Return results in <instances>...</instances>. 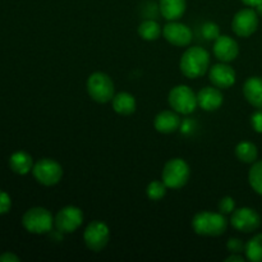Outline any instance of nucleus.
<instances>
[{"label": "nucleus", "mask_w": 262, "mask_h": 262, "mask_svg": "<svg viewBox=\"0 0 262 262\" xmlns=\"http://www.w3.org/2000/svg\"><path fill=\"white\" fill-rule=\"evenodd\" d=\"M251 125L255 129V132L262 133V109L256 110L252 115H251Z\"/></svg>", "instance_id": "nucleus-31"}, {"label": "nucleus", "mask_w": 262, "mask_h": 262, "mask_svg": "<svg viewBox=\"0 0 262 262\" xmlns=\"http://www.w3.org/2000/svg\"><path fill=\"white\" fill-rule=\"evenodd\" d=\"M22 225L28 233L46 234L53 230L54 216L45 207H32L23 215Z\"/></svg>", "instance_id": "nucleus-5"}, {"label": "nucleus", "mask_w": 262, "mask_h": 262, "mask_svg": "<svg viewBox=\"0 0 262 262\" xmlns=\"http://www.w3.org/2000/svg\"><path fill=\"white\" fill-rule=\"evenodd\" d=\"M228 220L222 212L200 211L192 219V229L202 237H219L227 232Z\"/></svg>", "instance_id": "nucleus-2"}, {"label": "nucleus", "mask_w": 262, "mask_h": 262, "mask_svg": "<svg viewBox=\"0 0 262 262\" xmlns=\"http://www.w3.org/2000/svg\"><path fill=\"white\" fill-rule=\"evenodd\" d=\"M32 174L40 184L45 187H53L61 181L63 168L54 159L43 158L36 161L32 168Z\"/></svg>", "instance_id": "nucleus-7"}, {"label": "nucleus", "mask_w": 262, "mask_h": 262, "mask_svg": "<svg viewBox=\"0 0 262 262\" xmlns=\"http://www.w3.org/2000/svg\"><path fill=\"white\" fill-rule=\"evenodd\" d=\"M112 106L117 114L127 117V115L133 114L136 112L137 102H136L135 96L129 92H119L113 97Z\"/></svg>", "instance_id": "nucleus-19"}, {"label": "nucleus", "mask_w": 262, "mask_h": 262, "mask_svg": "<svg viewBox=\"0 0 262 262\" xmlns=\"http://www.w3.org/2000/svg\"><path fill=\"white\" fill-rule=\"evenodd\" d=\"M82 223H83V212L77 206L63 207L54 217V227L63 234L76 232Z\"/></svg>", "instance_id": "nucleus-9"}, {"label": "nucleus", "mask_w": 262, "mask_h": 262, "mask_svg": "<svg viewBox=\"0 0 262 262\" xmlns=\"http://www.w3.org/2000/svg\"><path fill=\"white\" fill-rule=\"evenodd\" d=\"M227 248L230 253H242L246 250V243L239 238H230L227 243Z\"/></svg>", "instance_id": "nucleus-28"}, {"label": "nucleus", "mask_w": 262, "mask_h": 262, "mask_svg": "<svg viewBox=\"0 0 262 262\" xmlns=\"http://www.w3.org/2000/svg\"><path fill=\"white\" fill-rule=\"evenodd\" d=\"M235 71L228 63L220 61L219 64H215L210 68L209 78L212 86L217 87L220 90L229 89L235 82Z\"/></svg>", "instance_id": "nucleus-14"}, {"label": "nucleus", "mask_w": 262, "mask_h": 262, "mask_svg": "<svg viewBox=\"0 0 262 262\" xmlns=\"http://www.w3.org/2000/svg\"><path fill=\"white\" fill-rule=\"evenodd\" d=\"M12 207V200L9 194L4 191H0V215L7 214Z\"/></svg>", "instance_id": "nucleus-30"}, {"label": "nucleus", "mask_w": 262, "mask_h": 262, "mask_svg": "<svg viewBox=\"0 0 262 262\" xmlns=\"http://www.w3.org/2000/svg\"><path fill=\"white\" fill-rule=\"evenodd\" d=\"M33 165L35 164H33L32 156L26 151H17L9 159L10 169L19 176H26L30 171H32Z\"/></svg>", "instance_id": "nucleus-20"}, {"label": "nucleus", "mask_w": 262, "mask_h": 262, "mask_svg": "<svg viewBox=\"0 0 262 262\" xmlns=\"http://www.w3.org/2000/svg\"><path fill=\"white\" fill-rule=\"evenodd\" d=\"M230 225L241 233H252L260 228L261 216L255 209L241 207L232 212Z\"/></svg>", "instance_id": "nucleus-10"}, {"label": "nucleus", "mask_w": 262, "mask_h": 262, "mask_svg": "<svg viewBox=\"0 0 262 262\" xmlns=\"http://www.w3.org/2000/svg\"><path fill=\"white\" fill-rule=\"evenodd\" d=\"M201 32L206 40L215 41L220 36V27L215 22H205L202 25Z\"/></svg>", "instance_id": "nucleus-26"}, {"label": "nucleus", "mask_w": 262, "mask_h": 262, "mask_svg": "<svg viewBox=\"0 0 262 262\" xmlns=\"http://www.w3.org/2000/svg\"><path fill=\"white\" fill-rule=\"evenodd\" d=\"M223 102H224V96L220 89L215 86L205 87L197 94V104L205 112H215L222 106Z\"/></svg>", "instance_id": "nucleus-15"}, {"label": "nucleus", "mask_w": 262, "mask_h": 262, "mask_svg": "<svg viewBox=\"0 0 262 262\" xmlns=\"http://www.w3.org/2000/svg\"><path fill=\"white\" fill-rule=\"evenodd\" d=\"M246 258L251 262H262V233L256 234L246 243Z\"/></svg>", "instance_id": "nucleus-23"}, {"label": "nucleus", "mask_w": 262, "mask_h": 262, "mask_svg": "<svg viewBox=\"0 0 262 262\" xmlns=\"http://www.w3.org/2000/svg\"><path fill=\"white\" fill-rule=\"evenodd\" d=\"M20 258L13 252H4L0 255V262H19Z\"/></svg>", "instance_id": "nucleus-32"}, {"label": "nucleus", "mask_w": 262, "mask_h": 262, "mask_svg": "<svg viewBox=\"0 0 262 262\" xmlns=\"http://www.w3.org/2000/svg\"><path fill=\"white\" fill-rule=\"evenodd\" d=\"M258 14L256 9L245 8L233 17L232 30L239 37H250L257 31Z\"/></svg>", "instance_id": "nucleus-11"}, {"label": "nucleus", "mask_w": 262, "mask_h": 262, "mask_svg": "<svg viewBox=\"0 0 262 262\" xmlns=\"http://www.w3.org/2000/svg\"><path fill=\"white\" fill-rule=\"evenodd\" d=\"M246 258L241 253H232L229 257L225 258V262H245Z\"/></svg>", "instance_id": "nucleus-33"}, {"label": "nucleus", "mask_w": 262, "mask_h": 262, "mask_svg": "<svg viewBox=\"0 0 262 262\" xmlns=\"http://www.w3.org/2000/svg\"><path fill=\"white\" fill-rule=\"evenodd\" d=\"M210 54L201 46L188 48L182 55L179 68L183 76L189 79H196L204 76L210 68Z\"/></svg>", "instance_id": "nucleus-1"}, {"label": "nucleus", "mask_w": 262, "mask_h": 262, "mask_svg": "<svg viewBox=\"0 0 262 262\" xmlns=\"http://www.w3.org/2000/svg\"><path fill=\"white\" fill-rule=\"evenodd\" d=\"M166 184L163 181H152L146 188V194L151 201H160L166 194Z\"/></svg>", "instance_id": "nucleus-25"}, {"label": "nucleus", "mask_w": 262, "mask_h": 262, "mask_svg": "<svg viewBox=\"0 0 262 262\" xmlns=\"http://www.w3.org/2000/svg\"><path fill=\"white\" fill-rule=\"evenodd\" d=\"M83 241L92 252H101L110 241V229L107 224L100 220H94L83 232Z\"/></svg>", "instance_id": "nucleus-8"}, {"label": "nucleus", "mask_w": 262, "mask_h": 262, "mask_svg": "<svg viewBox=\"0 0 262 262\" xmlns=\"http://www.w3.org/2000/svg\"><path fill=\"white\" fill-rule=\"evenodd\" d=\"M248 182L253 191L262 196V160L252 164L248 173Z\"/></svg>", "instance_id": "nucleus-24"}, {"label": "nucleus", "mask_w": 262, "mask_h": 262, "mask_svg": "<svg viewBox=\"0 0 262 262\" xmlns=\"http://www.w3.org/2000/svg\"><path fill=\"white\" fill-rule=\"evenodd\" d=\"M182 119L179 114L174 110H163L159 113L154 120V127L159 133L170 135L181 128Z\"/></svg>", "instance_id": "nucleus-16"}, {"label": "nucleus", "mask_w": 262, "mask_h": 262, "mask_svg": "<svg viewBox=\"0 0 262 262\" xmlns=\"http://www.w3.org/2000/svg\"><path fill=\"white\" fill-rule=\"evenodd\" d=\"M138 35L142 40L155 41L163 35V28L156 20L146 19L138 26Z\"/></svg>", "instance_id": "nucleus-22"}, {"label": "nucleus", "mask_w": 262, "mask_h": 262, "mask_svg": "<svg viewBox=\"0 0 262 262\" xmlns=\"http://www.w3.org/2000/svg\"><path fill=\"white\" fill-rule=\"evenodd\" d=\"M243 95L253 107L262 109V78L250 77L243 84Z\"/></svg>", "instance_id": "nucleus-17"}, {"label": "nucleus", "mask_w": 262, "mask_h": 262, "mask_svg": "<svg viewBox=\"0 0 262 262\" xmlns=\"http://www.w3.org/2000/svg\"><path fill=\"white\" fill-rule=\"evenodd\" d=\"M256 12H257L258 15H262V4L257 5V7H256Z\"/></svg>", "instance_id": "nucleus-35"}, {"label": "nucleus", "mask_w": 262, "mask_h": 262, "mask_svg": "<svg viewBox=\"0 0 262 262\" xmlns=\"http://www.w3.org/2000/svg\"><path fill=\"white\" fill-rule=\"evenodd\" d=\"M196 129H197V123L194 122L193 119H191V118H188V119H184L183 122H182L181 128H179V130L182 132V135H184V136L193 135V132Z\"/></svg>", "instance_id": "nucleus-29"}, {"label": "nucleus", "mask_w": 262, "mask_h": 262, "mask_svg": "<svg viewBox=\"0 0 262 262\" xmlns=\"http://www.w3.org/2000/svg\"><path fill=\"white\" fill-rule=\"evenodd\" d=\"M214 55L215 58L223 63H230L235 60L239 54V46L238 42L232 38L230 36L220 35L216 40L214 41Z\"/></svg>", "instance_id": "nucleus-13"}, {"label": "nucleus", "mask_w": 262, "mask_h": 262, "mask_svg": "<svg viewBox=\"0 0 262 262\" xmlns=\"http://www.w3.org/2000/svg\"><path fill=\"white\" fill-rule=\"evenodd\" d=\"M191 177V169L186 160L181 158L170 159L164 165L161 173V181L170 189H181L188 183Z\"/></svg>", "instance_id": "nucleus-4"}, {"label": "nucleus", "mask_w": 262, "mask_h": 262, "mask_svg": "<svg viewBox=\"0 0 262 262\" xmlns=\"http://www.w3.org/2000/svg\"><path fill=\"white\" fill-rule=\"evenodd\" d=\"M186 0H159V9L166 20H178L186 12Z\"/></svg>", "instance_id": "nucleus-18"}, {"label": "nucleus", "mask_w": 262, "mask_h": 262, "mask_svg": "<svg viewBox=\"0 0 262 262\" xmlns=\"http://www.w3.org/2000/svg\"><path fill=\"white\" fill-rule=\"evenodd\" d=\"M242 3H243V4L247 5V7L256 8L257 5L262 4V0H242Z\"/></svg>", "instance_id": "nucleus-34"}, {"label": "nucleus", "mask_w": 262, "mask_h": 262, "mask_svg": "<svg viewBox=\"0 0 262 262\" xmlns=\"http://www.w3.org/2000/svg\"><path fill=\"white\" fill-rule=\"evenodd\" d=\"M163 36L169 43L178 48L188 46L192 42L193 33L187 25L177 20H169L163 27Z\"/></svg>", "instance_id": "nucleus-12"}, {"label": "nucleus", "mask_w": 262, "mask_h": 262, "mask_svg": "<svg viewBox=\"0 0 262 262\" xmlns=\"http://www.w3.org/2000/svg\"><path fill=\"white\" fill-rule=\"evenodd\" d=\"M168 101L174 112L183 115L192 114L199 106L197 95L194 94L191 87L186 86V84H178V86L173 87L169 92Z\"/></svg>", "instance_id": "nucleus-6"}, {"label": "nucleus", "mask_w": 262, "mask_h": 262, "mask_svg": "<svg viewBox=\"0 0 262 262\" xmlns=\"http://www.w3.org/2000/svg\"><path fill=\"white\" fill-rule=\"evenodd\" d=\"M86 89L90 97L99 104H106L115 95L114 82L112 77L104 72H95L87 78Z\"/></svg>", "instance_id": "nucleus-3"}, {"label": "nucleus", "mask_w": 262, "mask_h": 262, "mask_svg": "<svg viewBox=\"0 0 262 262\" xmlns=\"http://www.w3.org/2000/svg\"><path fill=\"white\" fill-rule=\"evenodd\" d=\"M235 156L239 161L245 164H253L257 160L258 150L257 146L255 143L250 142V141H242L235 147Z\"/></svg>", "instance_id": "nucleus-21"}, {"label": "nucleus", "mask_w": 262, "mask_h": 262, "mask_svg": "<svg viewBox=\"0 0 262 262\" xmlns=\"http://www.w3.org/2000/svg\"><path fill=\"white\" fill-rule=\"evenodd\" d=\"M234 210H235V201L233 197L224 196L219 201V211L222 212V214L224 215L232 214Z\"/></svg>", "instance_id": "nucleus-27"}]
</instances>
